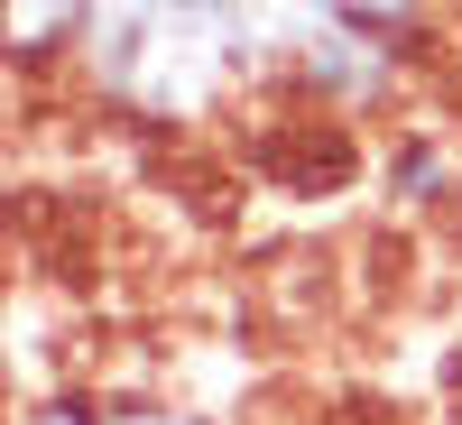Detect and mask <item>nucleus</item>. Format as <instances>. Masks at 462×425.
<instances>
[{
	"instance_id": "nucleus-1",
	"label": "nucleus",
	"mask_w": 462,
	"mask_h": 425,
	"mask_svg": "<svg viewBox=\"0 0 462 425\" xmlns=\"http://www.w3.org/2000/svg\"><path fill=\"white\" fill-rule=\"evenodd\" d=\"M435 195H453V158H444L426 130H407L389 148V204H435Z\"/></svg>"
},
{
	"instance_id": "nucleus-2",
	"label": "nucleus",
	"mask_w": 462,
	"mask_h": 425,
	"mask_svg": "<svg viewBox=\"0 0 462 425\" xmlns=\"http://www.w3.org/2000/svg\"><path fill=\"white\" fill-rule=\"evenodd\" d=\"M10 425H111V407L84 398V389H37V398H19Z\"/></svg>"
},
{
	"instance_id": "nucleus-3",
	"label": "nucleus",
	"mask_w": 462,
	"mask_h": 425,
	"mask_svg": "<svg viewBox=\"0 0 462 425\" xmlns=\"http://www.w3.org/2000/svg\"><path fill=\"white\" fill-rule=\"evenodd\" d=\"M111 425H213V416H185V407H111Z\"/></svg>"
}]
</instances>
